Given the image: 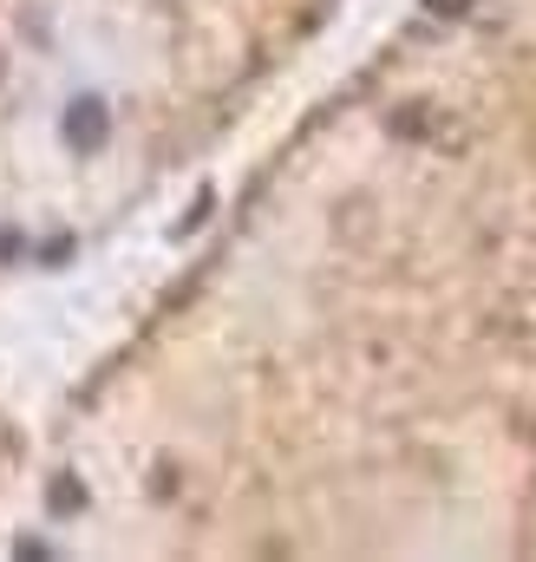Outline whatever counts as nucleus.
<instances>
[{"label":"nucleus","instance_id":"f257e3e1","mask_svg":"<svg viewBox=\"0 0 536 562\" xmlns=\"http://www.w3.org/2000/svg\"><path fill=\"white\" fill-rule=\"evenodd\" d=\"M432 7H445V13H458V7H471V0H432Z\"/></svg>","mask_w":536,"mask_h":562}]
</instances>
